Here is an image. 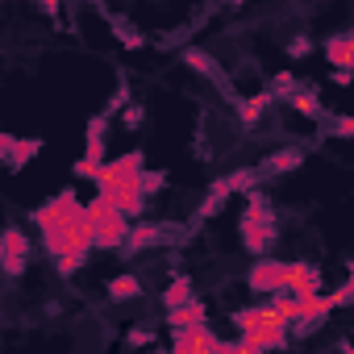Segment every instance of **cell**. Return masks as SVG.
Wrapping results in <instances>:
<instances>
[{
  "instance_id": "603a6c76",
  "label": "cell",
  "mask_w": 354,
  "mask_h": 354,
  "mask_svg": "<svg viewBox=\"0 0 354 354\" xmlns=\"http://www.w3.org/2000/svg\"><path fill=\"white\" fill-rule=\"evenodd\" d=\"M138 184H142V192H158V188L167 184V175H162V171H142Z\"/></svg>"
},
{
  "instance_id": "3957f363",
  "label": "cell",
  "mask_w": 354,
  "mask_h": 354,
  "mask_svg": "<svg viewBox=\"0 0 354 354\" xmlns=\"http://www.w3.org/2000/svg\"><path fill=\"white\" fill-rule=\"evenodd\" d=\"M34 254V246H30V238L17 230V225H9L5 230V238H0V267H5V275L9 279H17L21 271H26V259Z\"/></svg>"
},
{
  "instance_id": "7402d4cb",
  "label": "cell",
  "mask_w": 354,
  "mask_h": 354,
  "mask_svg": "<svg viewBox=\"0 0 354 354\" xmlns=\"http://www.w3.org/2000/svg\"><path fill=\"white\" fill-rule=\"evenodd\" d=\"M288 104H292L296 113H304V117H317V113H321V104H317V96H313V92H292V96H288Z\"/></svg>"
},
{
  "instance_id": "8fae6325",
  "label": "cell",
  "mask_w": 354,
  "mask_h": 354,
  "mask_svg": "<svg viewBox=\"0 0 354 354\" xmlns=\"http://www.w3.org/2000/svg\"><path fill=\"white\" fill-rule=\"evenodd\" d=\"M288 288L296 296H317L325 283H321V271L308 267V263H288Z\"/></svg>"
},
{
  "instance_id": "f546056e",
  "label": "cell",
  "mask_w": 354,
  "mask_h": 354,
  "mask_svg": "<svg viewBox=\"0 0 354 354\" xmlns=\"http://www.w3.org/2000/svg\"><path fill=\"white\" fill-rule=\"evenodd\" d=\"M34 5H38L42 13H50V17H59V0H34Z\"/></svg>"
},
{
  "instance_id": "4316f807",
  "label": "cell",
  "mask_w": 354,
  "mask_h": 354,
  "mask_svg": "<svg viewBox=\"0 0 354 354\" xmlns=\"http://www.w3.org/2000/svg\"><path fill=\"white\" fill-rule=\"evenodd\" d=\"M308 50H313V42H308V38H292V42H288V55H292V59H304Z\"/></svg>"
},
{
  "instance_id": "2e32d148",
  "label": "cell",
  "mask_w": 354,
  "mask_h": 354,
  "mask_svg": "<svg viewBox=\"0 0 354 354\" xmlns=\"http://www.w3.org/2000/svg\"><path fill=\"white\" fill-rule=\"evenodd\" d=\"M158 238H162V230H158V225L133 221V225H129V238H125V246H129V250H142V246H154Z\"/></svg>"
},
{
  "instance_id": "7a4b0ae2",
  "label": "cell",
  "mask_w": 354,
  "mask_h": 354,
  "mask_svg": "<svg viewBox=\"0 0 354 354\" xmlns=\"http://www.w3.org/2000/svg\"><path fill=\"white\" fill-rule=\"evenodd\" d=\"M88 213H92V221H96V246L100 250H117V246H125V238H129V213H121L113 201H104V196H96L92 205H88Z\"/></svg>"
},
{
  "instance_id": "5b68a950",
  "label": "cell",
  "mask_w": 354,
  "mask_h": 354,
  "mask_svg": "<svg viewBox=\"0 0 354 354\" xmlns=\"http://www.w3.org/2000/svg\"><path fill=\"white\" fill-rule=\"evenodd\" d=\"M246 283H250V292H259V296L283 292V288H288V263H279V259H259V263L250 267Z\"/></svg>"
},
{
  "instance_id": "83f0119b",
  "label": "cell",
  "mask_w": 354,
  "mask_h": 354,
  "mask_svg": "<svg viewBox=\"0 0 354 354\" xmlns=\"http://www.w3.org/2000/svg\"><path fill=\"white\" fill-rule=\"evenodd\" d=\"M121 121H125L129 129H133V125H142V109H138V104H129V109L121 113Z\"/></svg>"
},
{
  "instance_id": "f1b7e54d",
  "label": "cell",
  "mask_w": 354,
  "mask_h": 354,
  "mask_svg": "<svg viewBox=\"0 0 354 354\" xmlns=\"http://www.w3.org/2000/svg\"><path fill=\"white\" fill-rule=\"evenodd\" d=\"M354 80V67H333V84H350Z\"/></svg>"
},
{
  "instance_id": "277c9868",
  "label": "cell",
  "mask_w": 354,
  "mask_h": 354,
  "mask_svg": "<svg viewBox=\"0 0 354 354\" xmlns=\"http://www.w3.org/2000/svg\"><path fill=\"white\" fill-rule=\"evenodd\" d=\"M96 188H100L104 201H113V205H117L121 213H129V217H138L142 205H146V192H142L138 180H100Z\"/></svg>"
},
{
  "instance_id": "ba28073f",
  "label": "cell",
  "mask_w": 354,
  "mask_h": 354,
  "mask_svg": "<svg viewBox=\"0 0 354 354\" xmlns=\"http://www.w3.org/2000/svg\"><path fill=\"white\" fill-rule=\"evenodd\" d=\"M0 150H5L9 171H21V167L42 150V138H13V133H0Z\"/></svg>"
},
{
  "instance_id": "9c48e42d",
  "label": "cell",
  "mask_w": 354,
  "mask_h": 354,
  "mask_svg": "<svg viewBox=\"0 0 354 354\" xmlns=\"http://www.w3.org/2000/svg\"><path fill=\"white\" fill-rule=\"evenodd\" d=\"M100 171H104V138L84 133V158L75 162V175L80 180H100Z\"/></svg>"
},
{
  "instance_id": "d4e9b609",
  "label": "cell",
  "mask_w": 354,
  "mask_h": 354,
  "mask_svg": "<svg viewBox=\"0 0 354 354\" xmlns=\"http://www.w3.org/2000/svg\"><path fill=\"white\" fill-rule=\"evenodd\" d=\"M329 133H333V138H350V142H354V117H337V121L329 125Z\"/></svg>"
},
{
  "instance_id": "484cf974",
  "label": "cell",
  "mask_w": 354,
  "mask_h": 354,
  "mask_svg": "<svg viewBox=\"0 0 354 354\" xmlns=\"http://www.w3.org/2000/svg\"><path fill=\"white\" fill-rule=\"evenodd\" d=\"M333 296H337V308H342V304H350V300H354V263H350V279H346V283H342V288H337V292H333Z\"/></svg>"
},
{
  "instance_id": "52a82bcc",
  "label": "cell",
  "mask_w": 354,
  "mask_h": 354,
  "mask_svg": "<svg viewBox=\"0 0 354 354\" xmlns=\"http://www.w3.org/2000/svg\"><path fill=\"white\" fill-rule=\"evenodd\" d=\"M288 346V325H259V329H242L238 350H283Z\"/></svg>"
},
{
  "instance_id": "6da1fadb",
  "label": "cell",
  "mask_w": 354,
  "mask_h": 354,
  "mask_svg": "<svg viewBox=\"0 0 354 354\" xmlns=\"http://www.w3.org/2000/svg\"><path fill=\"white\" fill-rule=\"evenodd\" d=\"M238 234H242V246H246V250H254V254H263V250L271 246V238H275L267 196H263V192H254V188H250V205H246V213L238 217Z\"/></svg>"
},
{
  "instance_id": "8992f818",
  "label": "cell",
  "mask_w": 354,
  "mask_h": 354,
  "mask_svg": "<svg viewBox=\"0 0 354 354\" xmlns=\"http://www.w3.org/2000/svg\"><path fill=\"white\" fill-rule=\"evenodd\" d=\"M337 308V296H329V292H317V296H300V308H296V329L300 333H308V329H317L329 313Z\"/></svg>"
},
{
  "instance_id": "ac0fdd59",
  "label": "cell",
  "mask_w": 354,
  "mask_h": 354,
  "mask_svg": "<svg viewBox=\"0 0 354 354\" xmlns=\"http://www.w3.org/2000/svg\"><path fill=\"white\" fill-rule=\"evenodd\" d=\"M267 104H271V88H263V92H254L250 100H242V125H254Z\"/></svg>"
},
{
  "instance_id": "ffe728a7",
  "label": "cell",
  "mask_w": 354,
  "mask_h": 354,
  "mask_svg": "<svg viewBox=\"0 0 354 354\" xmlns=\"http://www.w3.org/2000/svg\"><path fill=\"white\" fill-rule=\"evenodd\" d=\"M109 26H113V34H117V42H121L125 50H138V46H142V34H138V30H129V26H125V17H113Z\"/></svg>"
},
{
  "instance_id": "d6986e66",
  "label": "cell",
  "mask_w": 354,
  "mask_h": 354,
  "mask_svg": "<svg viewBox=\"0 0 354 354\" xmlns=\"http://www.w3.org/2000/svg\"><path fill=\"white\" fill-rule=\"evenodd\" d=\"M109 296H113V300H133V296H142L138 275H117V279L109 283Z\"/></svg>"
},
{
  "instance_id": "e0dca14e",
  "label": "cell",
  "mask_w": 354,
  "mask_h": 354,
  "mask_svg": "<svg viewBox=\"0 0 354 354\" xmlns=\"http://www.w3.org/2000/svg\"><path fill=\"white\" fill-rule=\"evenodd\" d=\"M188 300H196V296H192V279H184V275L171 279V288L162 292V304H167V308H180V304H188Z\"/></svg>"
},
{
  "instance_id": "5bb4252c",
  "label": "cell",
  "mask_w": 354,
  "mask_h": 354,
  "mask_svg": "<svg viewBox=\"0 0 354 354\" xmlns=\"http://www.w3.org/2000/svg\"><path fill=\"white\" fill-rule=\"evenodd\" d=\"M304 162V150H275L263 158V175H288Z\"/></svg>"
},
{
  "instance_id": "30bf717a",
  "label": "cell",
  "mask_w": 354,
  "mask_h": 354,
  "mask_svg": "<svg viewBox=\"0 0 354 354\" xmlns=\"http://www.w3.org/2000/svg\"><path fill=\"white\" fill-rule=\"evenodd\" d=\"M142 171H146V158H142V150H129V154H121V158L104 162L100 180H142ZM100 180H96V184H100Z\"/></svg>"
},
{
  "instance_id": "7c38bea8",
  "label": "cell",
  "mask_w": 354,
  "mask_h": 354,
  "mask_svg": "<svg viewBox=\"0 0 354 354\" xmlns=\"http://www.w3.org/2000/svg\"><path fill=\"white\" fill-rule=\"evenodd\" d=\"M234 321H238V329H259V325H292V321H283V317L271 308V300H267V304H259V308H242V313H234Z\"/></svg>"
},
{
  "instance_id": "4fadbf2b",
  "label": "cell",
  "mask_w": 354,
  "mask_h": 354,
  "mask_svg": "<svg viewBox=\"0 0 354 354\" xmlns=\"http://www.w3.org/2000/svg\"><path fill=\"white\" fill-rule=\"evenodd\" d=\"M325 59H329L333 67H354V30L329 38V42H325Z\"/></svg>"
},
{
  "instance_id": "cb8c5ba5",
  "label": "cell",
  "mask_w": 354,
  "mask_h": 354,
  "mask_svg": "<svg viewBox=\"0 0 354 354\" xmlns=\"http://www.w3.org/2000/svg\"><path fill=\"white\" fill-rule=\"evenodd\" d=\"M271 84H275V88H271V96H292V92H296V80H292L288 71H279Z\"/></svg>"
},
{
  "instance_id": "4dcf8cb0",
  "label": "cell",
  "mask_w": 354,
  "mask_h": 354,
  "mask_svg": "<svg viewBox=\"0 0 354 354\" xmlns=\"http://www.w3.org/2000/svg\"><path fill=\"white\" fill-rule=\"evenodd\" d=\"M125 342H129V346H146V342H150V337H146V333H142V329H133V333H129V337H125Z\"/></svg>"
},
{
  "instance_id": "1f68e13d",
  "label": "cell",
  "mask_w": 354,
  "mask_h": 354,
  "mask_svg": "<svg viewBox=\"0 0 354 354\" xmlns=\"http://www.w3.org/2000/svg\"><path fill=\"white\" fill-rule=\"evenodd\" d=\"M230 5H238V0H230Z\"/></svg>"
},
{
  "instance_id": "44dd1931",
  "label": "cell",
  "mask_w": 354,
  "mask_h": 354,
  "mask_svg": "<svg viewBox=\"0 0 354 354\" xmlns=\"http://www.w3.org/2000/svg\"><path fill=\"white\" fill-rule=\"evenodd\" d=\"M184 63H188L192 71H201V75H213V71H217V67H213V59H209L201 46H188V50H184Z\"/></svg>"
},
{
  "instance_id": "9a60e30c",
  "label": "cell",
  "mask_w": 354,
  "mask_h": 354,
  "mask_svg": "<svg viewBox=\"0 0 354 354\" xmlns=\"http://www.w3.org/2000/svg\"><path fill=\"white\" fill-rule=\"evenodd\" d=\"M167 325L171 329H180V325H205V304L201 300H188V304H180V308H167Z\"/></svg>"
}]
</instances>
